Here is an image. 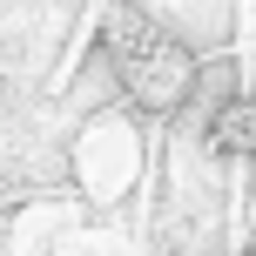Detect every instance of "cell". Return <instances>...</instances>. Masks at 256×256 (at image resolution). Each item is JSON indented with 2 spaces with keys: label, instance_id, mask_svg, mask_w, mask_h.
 Masks as SVG:
<instances>
[{
  "label": "cell",
  "instance_id": "6da1fadb",
  "mask_svg": "<svg viewBox=\"0 0 256 256\" xmlns=\"http://www.w3.org/2000/svg\"><path fill=\"white\" fill-rule=\"evenodd\" d=\"M102 54H108L115 88L128 94V108L148 115V122H176L182 108L196 102L202 74H209L202 54H196L176 27L148 20L135 0H108V14H102Z\"/></svg>",
  "mask_w": 256,
  "mask_h": 256
},
{
  "label": "cell",
  "instance_id": "7a4b0ae2",
  "mask_svg": "<svg viewBox=\"0 0 256 256\" xmlns=\"http://www.w3.org/2000/svg\"><path fill=\"white\" fill-rule=\"evenodd\" d=\"M202 142H209V155H256V88L250 94H236L222 115H209V128H202Z\"/></svg>",
  "mask_w": 256,
  "mask_h": 256
},
{
  "label": "cell",
  "instance_id": "3957f363",
  "mask_svg": "<svg viewBox=\"0 0 256 256\" xmlns=\"http://www.w3.org/2000/svg\"><path fill=\"white\" fill-rule=\"evenodd\" d=\"M243 256H256V250H243Z\"/></svg>",
  "mask_w": 256,
  "mask_h": 256
}]
</instances>
